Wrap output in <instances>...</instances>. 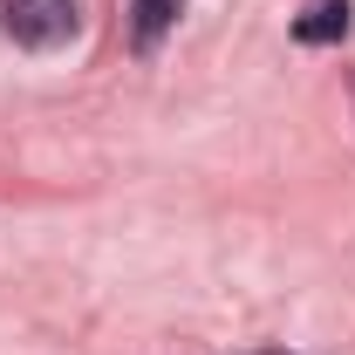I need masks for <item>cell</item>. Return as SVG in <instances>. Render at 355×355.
Masks as SVG:
<instances>
[{
    "label": "cell",
    "instance_id": "6da1fadb",
    "mask_svg": "<svg viewBox=\"0 0 355 355\" xmlns=\"http://www.w3.org/2000/svg\"><path fill=\"white\" fill-rule=\"evenodd\" d=\"M0 28L21 48H62L83 28V7L76 0H0Z\"/></svg>",
    "mask_w": 355,
    "mask_h": 355
},
{
    "label": "cell",
    "instance_id": "7a4b0ae2",
    "mask_svg": "<svg viewBox=\"0 0 355 355\" xmlns=\"http://www.w3.org/2000/svg\"><path fill=\"white\" fill-rule=\"evenodd\" d=\"M349 0H308L301 7V21H294V42H308V48H328V42H342L349 35Z\"/></svg>",
    "mask_w": 355,
    "mask_h": 355
},
{
    "label": "cell",
    "instance_id": "3957f363",
    "mask_svg": "<svg viewBox=\"0 0 355 355\" xmlns=\"http://www.w3.org/2000/svg\"><path fill=\"white\" fill-rule=\"evenodd\" d=\"M178 7H184V0H137V7H130V14H137V48L157 42V35L178 21Z\"/></svg>",
    "mask_w": 355,
    "mask_h": 355
},
{
    "label": "cell",
    "instance_id": "277c9868",
    "mask_svg": "<svg viewBox=\"0 0 355 355\" xmlns=\"http://www.w3.org/2000/svg\"><path fill=\"white\" fill-rule=\"evenodd\" d=\"M246 355H294V349H246Z\"/></svg>",
    "mask_w": 355,
    "mask_h": 355
}]
</instances>
